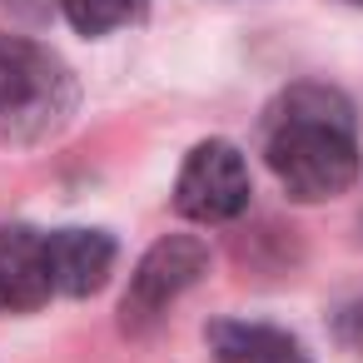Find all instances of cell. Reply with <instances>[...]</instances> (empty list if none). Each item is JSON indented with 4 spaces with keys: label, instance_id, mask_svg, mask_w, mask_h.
<instances>
[{
    "label": "cell",
    "instance_id": "cell-3",
    "mask_svg": "<svg viewBox=\"0 0 363 363\" xmlns=\"http://www.w3.org/2000/svg\"><path fill=\"white\" fill-rule=\"evenodd\" d=\"M249 164L229 140H204L189 150L179 184H174V209L194 224H229L249 209Z\"/></svg>",
    "mask_w": 363,
    "mask_h": 363
},
{
    "label": "cell",
    "instance_id": "cell-6",
    "mask_svg": "<svg viewBox=\"0 0 363 363\" xmlns=\"http://www.w3.org/2000/svg\"><path fill=\"white\" fill-rule=\"evenodd\" d=\"M50 264H45V234L11 224L0 229V308H40L50 298Z\"/></svg>",
    "mask_w": 363,
    "mask_h": 363
},
{
    "label": "cell",
    "instance_id": "cell-7",
    "mask_svg": "<svg viewBox=\"0 0 363 363\" xmlns=\"http://www.w3.org/2000/svg\"><path fill=\"white\" fill-rule=\"evenodd\" d=\"M209 353L219 363H313L303 353V343L274 323H239V318H219L204 328Z\"/></svg>",
    "mask_w": 363,
    "mask_h": 363
},
{
    "label": "cell",
    "instance_id": "cell-2",
    "mask_svg": "<svg viewBox=\"0 0 363 363\" xmlns=\"http://www.w3.org/2000/svg\"><path fill=\"white\" fill-rule=\"evenodd\" d=\"M75 110L70 70L35 40L0 35V145H35Z\"/></svg>",
    "mask_w": 363,
    "mask_h": 363
},
{
    "label": "cell",
    "instance_id": "cell-9",
    "mask_svg": "<svg viewBox=\"0 0 363 363\" xmlns=\"http://www.w3.org/2000/svg\"><path fill=\"white\" fill-rule=\"evenodd\" d=\"M338 338H343V343H353V348H363V298H358V303H348V308L338 313Z\"/></svg>",
    "mask_w": 363,
    "mask_h": 363
},
{
    "label": "cell",
    "instance_id": "cell-5",
    "mask_svg": "<svg viewBox=\"0 0 363 363\" xmlns=\"http://www.w3.org/2000/svg\"><path fill=\"white\" fill-rule=\"evenodd\" d=\"M45 264H50L55 294H70V298L100 294L115 269V239L105 229H55L45 234Z\"/></svg>",
    "mask_w": 363,
    "mask_h": 363
},
{
    "label": "cell",
    "instance_id": "cell-1",
    "mask_svg": "<svg viewBox=\"0 0 363 363\" xmlns=\"http://www.w3.org/2000/svg\"><path fill=\"white\" fill-rule=\"evenodd\" d=\"M269 169L274 179L303 199H333L343 189H353L358 179V140H353V110L338 90L323 85H298L279 100L274 120H269Z\"/></svg>",
    "mask_w": 363,
    "mask_h": 363
},
{
    "label": "cell",
    "instance_id": "cell-10",
    "mask_svg": "<svg viewBox=\"0 0 363 363\" xmlns=\"http://www.w3.org/2000/svg\"><path fill=\"white\" fill-rule=\"evenodd\" d=\"M358 6H363V0H358Z\"/></svg>",
    "mask_w": 363,
    "mask_h": 363
},
{
    "label": "cell",
    "instance_id": "cell-8",
    "mask_svg": "<svg viewBox=\"0 0 363 363\" xmlns=\"http://www.w3.org/2000/svg\"><path fill=\"white\" fill-rule=\"evenodd\" d=\"M60 11L80 35H110L145 16V0H60Z\"/></svg>",
    "mask_w": 363,
    "mask_h": 363
},
{
    "label": "cell",
    "instance_id": "cell-4",
    "mask_svg": "<svg viewBox=\"0 0 363 363\" xmlns=\"http://www.w3.org/2000/svg\"><path fill=\"white\" fill-rule=\"evenodd\" d=\"M204 269H209V249H204L194 234H169V239H160V244L140 259V269L130 274V289H125V303H120V323H125L130 333H145L150 323L164 318V308H169L184 289L199 284Z\"/></svg>",
    "mask_w": 363,
    "mask_h": 363
}]
</instances>
